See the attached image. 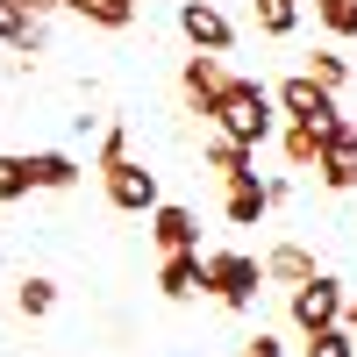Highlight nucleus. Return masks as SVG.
Returning <instances> with one entry per match:
<instances>
[{"label": "nucleus", "instance_id": "obj_7", "mask_svg": "<svg viewBox=\"0 0 357 357\" xmlns=\"http://www.w3.org/2000/svg\"><path fill=\"white\" fill-rule=\"evenodd\" d=\"M151 236H158L165 257L200 250V222H193V207H178V200H158V207H151Z\"/></svg>", "mask_w": 357, "mask_h": 357}, {"label": "nucleus", "instance_id": "obj_12", "mask_svg": "<svg viewBox=\"0 0 357 357\" xmlns=\"http://www.w3.org/2000/svg\"><path fill=\"white\" fill-rule=\"evenodd\" d=\"M264 279H279V286L293 293V286L314 279V257H307L301 243H272V250H264Z\"/></svg>", "mask_w": 357, "mask_h": 357}, {"label": "nucleus", "instance_id": "obj_18", "mask_svg": "<svg viewBox=\"0 0 357 357\" xmlns=\"http://www.w3.org/2000/svg\"><path fill=\"white\" fill-rule=\"evenodd\" d=\"M22 193H36V158L0 151V200H22Z\"/></svg>", "mask_w": 357, "mask_h": 357}, {"label": "nucleus", "instance_id": "obj_21", "mask_svg": "<svg viewBox=\"0 0 357 357\" xmlns=\"http://www.w3.org/2000/svg\"><path fill=\"white\" fill-rule=\"evenodd\" d=\"M307 79H321L329 93H343V86H350V57H336V50H314V57H307Z\"/></svg>", "mask_w": 357, "mask_h": 357}, {"label": "nucleus", "instance_id": "obj_6", "mask_svg": "<svg viewBox=\"0 0 357 357\" xmlns=\"http://www.w3.org/2000/svg\"><path fill=\"white\" fill-rule=\"evenodd\" d=\"M178 29H186V43L207 50V57H222V50L236 43L229 15H222V8H207V0H178Z\"/></svg>", "mask_w": 357, "mask_h": 357}, {"label": "nucleus", "instance_id": "obj_13", "mask_svg": "<svg viewBox=\"0 0 357 357\" xmlns=\"http://www.w3.org/2000/svg\"><path fill=\"white\" fill-rule=\"evenodd\" d=\"M264 207H272V193L257 186V172H250V178H229V200H222V215H229L236 229H250V222L264 215Z\"/></svg>", "mask_w": 357, "mask_h": 357}, {"label": "nucleus", "instance_id": "obj_4", "mask_svg": "<svg viewBox=\"0 0 357 357\" xmlns=\"http://www.w3.org/2000/svg\"><path fill=\"white\" fill-rule=\"evenodd\" d=\"M286 307H293V329H301V336H321V329H343V307L350 301H343V286L329 272H314L307 286H293Z\"/></svg>", "mask_w": 357, "mask_h": 357}, {"label": "nucleus", "instance_id": "obj_11", "mask_svg": "<svg viewBox=\"0 0 357 357\" xmlns=\"http://www.w3.org/2000/svg\"><path fill=\"white\" fill-rule=\"evenodd\" d=\"M0 43H8L15 57H29V50H43V29H36V15H29L22 0H0Z\"/></svg>", "mask_w": 357, "mask_h": 357}, {"label": "nucleus", "instance_id": "obj_3", "mask_svg": "<svg viewBox=\"0 0 357 357\" xmlns=\"http://www.w3.org/2000/svg\"><path fill=\"white\" fill-rule=\"evenodd\" d=\"M257 286H264V257H250V250H215L207 257V293H215L222 307L243 314L257 301Z\"/></svg>", "mask_w": 357, "mask_h": 357}, {"label": "nucleus", "instance_id": "obj_20", "mask_svg": "<svg viewBox=\"0 0 357 357\" xmlns=\"http://www.w3.org/2000/svg\"><path fill=\"white\" fill-rule=\"evenodd\" d=\"M314 22L329 36H357V0H314Z\"/></svg>", "mask_w": 357, "mask_h": 357}, {"label": "nucleus", "instance_id": "obj_25", "mask_svg": "<svg viewBox=\"0 0 357 357\" xmlns=\"http://www.w3.org/2000/svg\"><path fill=\"white\" fill-rule=\"evenodd\" d=\"M243 357H286V350H279V336H264V329H257V336L243 343Z\"/></svg>", "mask_w": 357, "mask_h": 357}, {"label": "nucleus", "instance_id": "obj_2", "mask_svg": "<svg viewBox=\"0 0 357 357\" xmlns=\"http://www.w3.org/2000/svg\"><path fill=\"white\" fill-rule=\"evenodd\" d=\"M272 100H279V114H286V122H301V129H314V136H336V129H343L336 93H329L321 79H307V72H293Z\"/></svg>", "mask_w": 357, "mask_h": 357}, {"label": "nucleus", "instance_id": "obj_27", "mask_svg": "<svg viewBox=\"0 0 357 357\" xmlns=\"http://www.w3.org/2000/svg\"><path fill=\"white\" fill-rule=\"evenodd\" d=\"M22 8H29V15H36V22H43V15H50V8H57V0H22Z\"/></svg>", "mask_w": 357, "mask_h": 357}, {"label": "nucleus", "instance_id": "obj_16", "mask_svg": "<svg viewBox=\"0 0 357 357\" xmlns=\"http://www.w3.org/2000/svg\"><path fill=\"white\" fill-rule=\"evenodd\" d=\"M57 8H72V15L100 22V29H129L136 22V0H57Z\"/></svg>", "mask_w": 357, "mask_h": 357}, {"label": "nucleus", "instance_id": "obj_14", "mask_svg": "<svg viewBox=\"0 0 357 357\" xmlns=\"http://www.w3.org/2000/svg\"><path fill=\"white\" fill-rule=\"evenodd\" d=\"M200 158L215 165V172H222V186H229V178H250V158H257V151H250V143H236V136H222V129H215Z\"/></svg>", "mask_w": 357, "mask_h": 357}, {"label": "nucleus", "instance_id": "obj_17", "mask_svg": "<svg viewBox=\"0 0 357 357\" xmlns=\"http://www.w3.org/2000/svg\"><path fill=\"white\" fill-rule=\"evenodd\" d=\"M36 186H43V193H72V186H79V165H72L65 151H36Z\"/></svg>", "mask_w": 357, "mask_h": 357}, {"label": "nucleus", "instance_id": "obj_5", "mask_svg": "<svg viewBox=\"0 0 357 357\" xmlns=\"http://www.w3.org/2000/svg\"><path fill=\"white\" fill-rule=\"evenodd\" d=\"M107 200L122 207V215H151V207H158V172H143L136 158L107 165Z\"/></svg>", "mask_w": 357, "mask_h": 357}, {"label": "nucleus", "instance_id": "obj_23", "mask_svg": "<svg viewBox=\"0 0 357 357\" xmlns=\"http://www.w3.org/2000/svg\"><path fill=\"white\" fill-rule=\"evenodd\" d=\"M301 357H350V336H343V329H321V336H307Z\"/></svg>", "mask_w": 357, "mask_h": 357}, {"label": "nucleus", "instance_id": "obj_22", "mask_svg": "<svg viewBox=\"0 0 357 357\" xmlns=\"http://www.w3.org/2000/svg\"><path fill=\"white\" fill-rule=\"evenodd\" d=\"M15 307H22L29 321H43V314L57 307V286H50V279H22V293H15Z\"/></svg>", "mask_w": 357, "mask_h": 357}, {"label": "nucleus", "instance_id": "obj_19", "mask_svg": "<svg viewBox=\"0 0 357 357\" xmlns=\"http://www.w3.org/2000/svg\"><path fill=\"white\" fill-rule=\"evenodd\" d=\"M250 8H257V29H264V36H286V29L301 22V0H250Z\"/></svg>", "mask_w": 357, "mask_h": 357}, {"label": "nucleus", "instance_id": "obj_26", "mask_svg": "<svg viewBox=\"0 0 357 357\" xmlns=\"http://www.w3.org/2000/svg\"><path fill=\"white\" fill-rule=\"evenodd\" d=\"M343 336H350V343H357V301H350V307H343Z\"/></svg>", "mask_w": 357, "mask_h": 357}, {"label": "nucleus", "instance_id": "obj_15", "mask_svg": "<svg viewBox=\"0 0 357 357\" xmlns=\"http://www.w3.org/2000/svg\"><path fill=\"white\" fill-rule=\"evenodd\" d=\"M321 143H329V136H314V129H301V122H286V136H279V151H286V165L293 172H321Z\"/></svg>", "mask_w": 357, "mask_h": 357}, {"label": "nucleus", "instance_id": "obj_24", "mask_svg": "<svg viewBox=\"0 0 357 357\" xmlns=\"http://www.w3.org/2000/svg\"><path fill=\"white\" fill-rule=\"evenodd\" d=\"M122 158H129V136H122V129H107V136H100V172H107V165H122Z\"/></svg>", "mask_w": 357, "mask_h": 357}, {"label": "nucleus", "instance_id": "obj_10", "mask_svg": "<svg viewBox=\"0 0 357 357\" xmlns=\"http://www.w3.org/2000/svg\"><path fill=\"white\" fill-rule=\"evenodd\" d=\"M178 86H186V100H193V114H207V107H215V93L229 86V72H222V57H207V50H193V57H186V72H178Z\"/></svg>", "mask_w": 357, "mask_h": 357}, {"label": "nucleus", "instance_id": "obj_1", "mask_svg": "<svg viewBox=\"0 0 357 357\" xmlns=\"http://www.w3.org/2000/svg\"><path fill=\"white\" fill-rule=\"evenodd\" d=\"M207 122H215L222 136H236V143H250V151H257V143L272 136V122H279V100L264 93L257 79H229L222 93H215V107H207Z\"/></svg>", "mask_w": 357, "mask_h": 357}, {"label": "nucleus", "instance_id": "obj_8", "mask_svg": "<svg viewBox=\"0 0 357 357\" xmlns=\"http://www.w3.org/2000/svg\"><path fill=\"white\" fill-rule=\"evenodd\" d=\"M158 293L165 301H193V293H207V257L200 250H178L158 264Z\"/></svg>", "mask_w": 357, "mask_h": 357}, {"label": "nucleus", "instance_id": "obj_9", "mask_svg": "<svg viewBox=\"0 0 357 357\" xmlns=\"http://www.w3.org/2000/svg\"><path fill=\"white\" fill-rule=\"evenodd\" d=\"M321 186H329V193H350L357 186V129L350 122L321 143Z\"/></svg>", "mask_w": 357, "mask_h": 357}]
</instances>
